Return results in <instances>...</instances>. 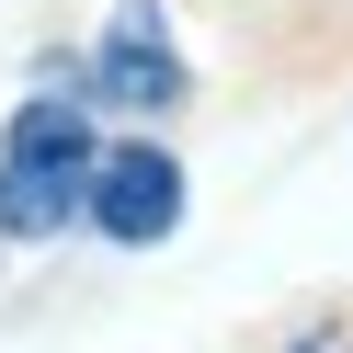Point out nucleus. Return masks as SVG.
I'll return each mask as SVG.
<instances>
[{
  "label": "nucleus",
  "mask_w": 353,
  "mask_h": 353,
  "mask_svg": "<svg viewBox=\"0 0 353 353\" xmlns=\"http://www.w3.org/2000/svg\"><path fill=\"white\" fill-rule=\"evenodd\" d=\"M69 80L92 92V114H171V103L194 92V69H183V46H171V12H160V0H125L114 23H103L92 69H69Z\"/></svg>",
  "instance_id": "f03ea898"
},
{
  "label": "nucleus",
  "mask_w": 353,
  "mask_h": 353,
  "mask_svg": "<svg viewBox=\"0 0 353 353\" xmlns=\"http://www.w3.org/2000/svg\"><path fill=\"white\" fill-rule=\"evenodd\" d=\"M57 92H34L23 114L0 125V239H57L80 228V205H92V92H80L69 69H46Z\"/></svg>",
  "instance_id": "f257e3e1"
},
{
  "label": "nucleus",
  "mask_w": 353,
  "mask_h": 353,
  "mask_svg": "<svg viewBox=\"0 0 353 353\" xmlns=\"http://www.w3.org/2000/svg\"><path fill=\"white\" fill-rule=\"evenodd\" d=\"M285 353H353V319H307V330H296Z\"/></svg>",
  "instance_id": "20e7f679"
},
{
  "label": "nucleus",
  "mask_w": 353,
  "mask_h": 353,
  "mask_svg": "<svg viewBox=\"0 0 353 353\" xmlns=\"http://www.w3.org/2000/svg\"><path fill=\"white\" fill-rule=\"evenodd\" d=\"M80 228H103L114 251H148V239L183 228V160H171L160 137H125L92 160V205H80Z\"/></svg>",
  "instance_id": "7ed1b4c3"
}]
</instances>
